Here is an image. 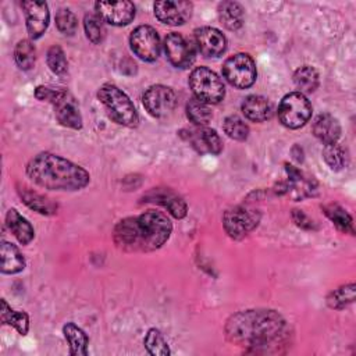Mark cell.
Segmentation results:
<instances>
[{
	"label": "cell",
	"instance_id": "34",
	"mask_svg": "<svg viewBox=\"0 0 356 356\" xmlns=\"http://www.w3.org/2000/svg\"><path fill=\"white\" fill-rule=\"evenodd\" d=\"M323 159L330 165V168L335 171L342 170L348 163L346 150L338 143L325 145V147L323 149Z\"/></svg>",
	"mask_w": 356,
	"mask_h": 356
},
{
	"label": "cell",
	"instance_id": "4",
	"mask_svg": "<svg viewBox=\"0 0 356 356\" xmlns=\"http://www.w3.org/2000/svg\"><path fill=\"white\" fill-rule=\"evenodd\" d=\"M35 97L53 104L54 115L61 125L72 129L82 128V117L78 103L75 97L65 89L40 85L35 89Z\"/></svg>",
	"mask_w": 356,
	"mask_h": 356
},
{
	"label": "cell",
	"instance_id": "32",
	"mask_svg": "<svg viewBox=\"0 0 356 356\" xmlns=\"http://www.w3.org/2000/svg\"><path fill=\"white\" fill-rule=\"evenodd\" d=\"M355 300V284H346L334 289L327 296V303L331 309H343Z\"/></svg>",
	"mask_w": 356,
	"mask_h": 356
},
{
	"label": "cell",
	"instance_id": "29",
	"mask_svg": "<svg viewBox=\"0 0 356 356\" xmlns=\"http://www.w3.org/2000/svg\"><path fill=\"white\" fill-rule=\"evenodd\" d=\"M293 82L300 93H312L318 86V72L312 65H303L295 71Z\"/></svg>",
	"mask_w": 356,
	"mask_h": 356
},
{
	"label": "cell",
	"instance_id": "9",
	"mask_svg": "<svg viewBox=\"0 0 356 356\" xmlns=\"http://www.w3.org/2000/svg\"><path fill=\"white\" fill-rule=\"evenodd\" d=\"M259 218L260 216L257 210L248 209L245 206H236L224 213L222 224L225 232L231 238L241 239L257 225Z\"/></svg>",
	"mask_w": 356,
	"mask_h": 356
},
{
	"label": "cell",
	"instance_id": "36",
	"mask_svg": "<svg viewBox=\"0 0 356 356\" xmlns=\"http://www.w3.org/2000/svg\"><path fill=\"white\" fill-rule=\"evenodd\" d=\"M224 132L235 140H245L249 135L248 124L238 115H229L224 120Z\"/></svg>",
	"mask_w": 356,
	"mask_h": 356
},
{
	"label": "cell",
	"instance_id": "1",
	"mask_svg": "<svg viewBox=\"0 0 356 356\" xmlns=\"http://www.w3.org/2000/svg\"><path fill=\"white\" fill-rule=\"evenodd\" d=\"M172 224L168 217L156 210H147L117 222L113 231L114 242L128 252H152L161 248L170 238Z\"/></svg>",
	"mask_w": 356,
	"mask_h": 356
},
{
	"label": "cell",
	"instance_id": "14",
	"mask_svg": "<svg viewBox=\"0 0 356 356\" xmlns=\"http://www.w3.org/2000/svg\"><path fill=\"white\" fill-rule=\"evenodd\" d=\"M95 8L103 21L115 26L128 25L135 17V6L131 1H97Z\"/></svg>",
	"mask_w": 356,
	"mask_h": 356
},
{
	"label": "cell",
	"instance_id": "17",
	"mask_svg": "<svg viewBox=\"0 0 356 356\" xmlns=\"http://www.w3.org/2000/svg\"><path fill=\"white\" fill-rule=\"evenodd\" d=\"M188 140L193 146L195 150L199 153H210V154H218L222 149L221 139L217 135L214 129L199 127L195 129H189L186 134Z\"/></svg>",
	"mask_w": 356,
	"mask_h": 356
},
{
	"label": "cell",
	"instance_id": "3",
	"mask_svg": "<svg viewBox=\"0 0 356 356\" xmlns=\"http://www.w3.org/2000/svg\"><path fill=\"white\" fill-rule=\"evenodd\" d=\"M26 175L49 191H79L89 184L90 175L81 165L53 153H39L26 164Z\"/></svg>",
	"mask_w": 356,
	"mask_h": 356
},
{
	"label": "cell",
	"instance_id": "19",
	"mask_svg": "<svg viewBox=\"0 0 356 356\" xmlns=\"http://www.w3.org/2000/svg\"><path fill=\"white\" fill-rule=\"evenodd\" d=\"M288 182H285L286 192H291L295 199H303L306 196H312L313 191H316V182L313 178L306 177L302 171L295 168L293 165L286 164Z\"/></svg>",
	"mask_w": 356,
	"mask_h": 356
},
{
	"label": "cell",
	"instance_id": "28",
	"mask_svg": "<svg viewBox=\"0 0 356 356\" xmlns=\"http://www.w3.org/2000/svg\"><path fill=\"white\" fill-rule=\"evenodd\" d=\"M1 323L13 325L21 335H25L29 330V317L24 312H15L13 310L7 302L1 300V312H0Z\"/></svg>",
	"mask_w": 356,
	"mask_h": 356
},
{
	"label": "cell",
	"instance_id": "20",
	"mask_svg": "<svg viewBox=\"0 0 356 356\" xmlns=\"http://www.w3.org/2000/svg\"><path fill=\"white\" fill-rule=\"evenodd\" d=\"M313 134L324 145L337 143L341 136L339 121L331 114H320L313 121Z\"/></svg>",
	"mask_w": 356,
	"mask_h": 356
},
{
	"label": "cell",
	"instance_id": "24",
	"mask_svg": "<svg viewBox=\"0 0 356 356\" xmlns=\"http://www.w3.org/2000/svg\"><path fill=\"white\" fill-rule=\"evenodd\" d=\"M18 195L21 196V199L29 209H32L40 214L50 216V214H54L57 210V206L50 199H47L46 196H43L26 186H19Z\"/></svg>",
	"mask_w": 356,
	"mask_h": 356
},
{
	"label": "cell",
	"instance_id": "2",
	"mask_svg": "<svg viewBox=\"0 0 356 356\" xmlns=\"http://www.w3.org/2000/svg\"><path fill=\"white\" fill-rule=\"evenodd\" d=\"M285 332V320L274 310L239 312L227 321V338L249 348H267L281 341Z\"/></svg>",
	"mask_w": 356,
	"mask_h": 356
},
{
	"label": "cell",
	"instance_id": "27",
	"mask_svg": "<svg viewBox=\"0 0 356 356\" xmlns=\"http://www.w3.org/2000/svg\"><path fill=\"white\" fill-rule=\"evenodd\" d=\"M323 210L325 213V216L332 221V224L345 234H353V222H352V217L349 216V213L341 207L339 204L335 203H330L323 206Z\"/></svg>",
	"mask_w": 356,
	"mask_h": 356
},
{
	"label": "cell",
	"instance_id": "15",
	"mask_svg": "<svg viewBox=\"0 0 356 356\" xmlns=\"http://www.w3.org/2000/svg\"><path fill=\"white\" fill-rule=\"evenodd\" d=\"M21 7L26 17V29L31 39L40 38L49 25V7L44 1H22Z\"/></svg>",
	"mask_w": 356,
	"mask_h": 356
},
{
	"label": "cell",
	"instance_id": "8",
	"mask_svg": "<svg viewBox=\"0 0 356 356\" xmlns=\"http://www.w3.org/2000/svg\"><path fill=\"white\" fill-rule=\"evenodd\" d=\"M222 75L234 88H249L256 81L254 61L246 53H236L225 60L222 65Z\"/></svg>",
	"mask_w": 356,
	"mask_h": 356
},
{
	"label": "cell",
	"instance_id": "30",
	"mask_svg": "<svg viewBox=\"0 0 356 356\" xmlns=\"http://www.w3.org/2000/svg\"><path fill=\"white\" fill-rule=\"evenodd\" d=\"M35 57H36V50L31 40L22 39L17 43L14 49V58L17 65L21 70H31L35 64Z\"/></svg>",
	"mask_w": 356,
	"mask_h": 356
},
{
	"label": "cell",
	"instance_id": "7",
	"mask_svg": "<svg viewBox=\"0 0 356 356\" xmlns=\"http://www.w3.org/2000/svg\"><path fill=\"white\" fill-rule=\"evenodd\" d=\"M312 115V104L300 92H292L282 97L278 106V117L282 125L291 129L303 127Z\"/></svg>",
	"mask_w": 356,
	"mask_h": 356
},
{
	"label": "cell",
	"instance_id": "13",
	"mask_svg": "<svg viewBox=\"0 0 356 356\" xmlns=\"http://www.w3.org/2000/svg\"><path fill=\"white\" fill-rule=\"evenodd\" d=\"M153 8L156 18L167 25H182L192 14V3L184 0L156 1Z\"/></svg>",
	"mask_w": 356,
	"mask_h": 356
},
{
	"label": "cell",
	"instance_id": "10",
	"mask_svg": "<svg viewBox=\"0 0 356 356\" xmlns=\"http://www.w3.org/2000/svg\"><path fill=\"white\" fill-rule=\"evenodd\" d=\"M142 103L147 113L156 118H164L172 113L177 104L175 92L164 85H153L146 89Z\"/></svg>",
	"mask_w": 356,
	"mask_h": 356
},
{
	"label": "cell",
	"instance_id": "26",
	"mask_svg": "<svg viewBox=\"0 0 356 356\" xmlns=\"http://www.w3.org/2000/svg\"><path fill=\"white\" fill-rule=\"evenodd\" d=\"M218 18L225 28L236 31L243 25V10L236 1H222L218 6Z\"/></svg>",
	"mask_w": 356,
	"mask_h": 356
},
{
	"label": "cell",
	"instance_id": "39",
	"mask_svg": "<svg viewBox=\"0 0 356 356\" xmlns=\"http://www.w3.org/2000/svg\"><path fill=\"white\" fill-rule=\"evenodd\" d=\"M292 217H293V221L296 222V225H299L300 228H305V229L313 228V221L302 210H293Z\"/></svg>",
	"mask_w": 356,
	"mask_h": 356
},
{
	"label": "cell",
	"instance_id": "11",
	"mask_svg": "<svg viewBox=\"0 0 356 356\" xmlns=\"http://www.w3.org/2000/svg\"><path fill=\"white\" fill-rule=\"evenodd\" d=\"M132 51L145 61H154L160 54V38L149 25L135 28L129 36Z\"/></svg>",
	"mask_w": 356,
	"mask_h": 356
},
{
	"label": "cell",
	"instance_id": "6",
	"mask_svg": "<svg viewBox=\"0 0 356 356\" xmlns=\"http://www.w3.org/2000/svg\"><path fill=\"white\" fill-rule=\"evenodd\" d=\"M189 86L195 97L207 104L220 103L225 93L222 81L207 67H197L191 72Z\"/></svg>",
	"mask_w": 356,
	"mask_h": 356
},
{
	"label": "cell",
	"instance_id": "25",
	"mask_svg": "<svg viewBox=\"0 0 356 356\" xmlns=\"http://www.w3.org/2000/svg\"><path fill=\"white\" fill-rule=\"evenodd\" d=\"M1 254V271L6 274H15L24 270L25 267V259L18 250L17 246H14L10 242L3 241L0 248Z\"/></svg>",
	"mask_w": 356,
	"mask_h": 356
},
{
	"label": "cell",
	"instance_id": "18",
	"mask_svg": "<svg viewBox=\"0 0 356 356\" xmlns=\"http://www.w3.org/2000/svg\"><path fill=\"white\" fill-rule=\"evenodd\" d=\"M146 199H149V202H156V203L161 204L175 218H184L186 216L188 207H186L185 200L179 195H177L175 192H172L170 189L152 191L146 196Z\"/></svg>",
	"mask_w": 356,
	"mask_h": 356
},
{
	"label": "cell",
	"instance_id": "38",
	"mask_svg": "<svg viewBox=\"0 0 356 356\" xmlns=\"http://www.w3.org/2000/svg\"><path fill=\"white\" fill-rule=\"evenodd\" d=\"M47 65L57 75H61L67 71L68 63H67L65 54L60 46H51L47 50Z\"/></svg>",
	"mask_w": 356,
	"mask_h": 356
},
{
	"label": "cell",
	"instance_id": "16",
	"mask_svg": "<svg viewBox=\"0 0 356 356\" xmlns=\"http://www.w3.org/2000/svg\"><path fill=\"white\" fill-rule=\"evenodd\" d=\"M195 42L199 51L206 57H217L227 47L225 36L216 28L202 26L195 31Z\"/></svg>",
	"mask_w": 356,
	"mask_h": 356
},
{
	"label": "cell",
	"instance_id": "33",
	"mask_svg": "<svg viewBox=\"0 0 356 356\" xmlns=\"http://www.w3.org/2000/svg\"><path fill=\"white\" fill-rule=\"evenodd\" d=\"M83 28H85V33L86 38L97 44L102 43L104 36H106V29L103 25V19L95 13V14H86L83 18Z\"/></svg>",
	"mask_w": 356,
	"mask_h": 356
},
{
	"label": "cell",
	"instance_id": "22",
	"mask_svg": "<svg viewBox=\"0 0 356 356\" xmlns=\"http://www.w3.org/2000/svg\"><path fill=\"white\" fill-rule=\"evenodd\" d=\"M6 224L8 229L13 232V235L22 245H28L35 236V231L31 222L24 216H21L15 209H10L7 211Z\"/></svg>",
	"mask_w": 356,
	"mask_h": 356
},
{
	"label": "cell",
	"instance_id": "5",
	"mask_svg": "<svg viewBox=\"0 0 356 356\" xmlns=\"http://www.w3.org/2000/svg\"><path fill=\"white\" fill-rule=\"evenodd\" d=\"M97 97L104 106L108 117L124 127H136L139 117L131 99L115 85L106 83L97 90Z\"/></svg>",
	"mask_w": 356,
	"mask_h": 356
},
{
	"label": "cell",
	"instance_id": "23",
	"mask_svg": "<svg viewBox=\"0 0 356 356\" xmlns=\"http://www.w3.org/2000/svg\"><path fill=\"white\" fill-rule=\"evenodd\" d=\"M63 332H64L65 341L68 342L71 355H74V356L88 355L89 338H88V335L85 334V331L82 328H79L74 323H67L63 327Z\"/></svg>",
	"mask_w": 356,
	"mask_h": 356
},
{
	"label": "cell",
	"instance_id": "37",
	"mask_svg": "<svg viewBox=\"0 0 356 356\" xmlns=\"http://www.w3.org/2000/svg\"><path fill=\"white\" fill-rule=\"evenodd\" d=\"M56 25L57 29L64 35H74L78 26V21L74 15V13L68 8H61L56 14Z\"/></svg>",
	"mask_w": 356,
	"mask_h": 356
},
{
	"label": "cell",
	"instance_id": "12",
	"mask_svg": "<svg viewBox=\"0 0 356 356\" xmlns=\"http://www.w3.org/2000/svg\"><path fill=\"white\" fill-rule=\"evenodd\" d=\"M164 50L170 63L178 68H186L195 61V49L182 35L171 32L164 39Z\"/></svg>",
	"mask_w": 356,
	"mask_h": 356
},
{
	"label": "cell",
	"instance_id": "35",
	"mask_svg": "<svg viewBox=\"0 0 356 356\" xmlns=\"http://www.w3.org/2000/svg\"><path fill=\"white\" fill-rule=\"evenodd\" d=\"M143 343H145V348L147 349V352L153 356H167V355H170V349H168V345H167L164 337L156 328H152V330L147 331Z\"/></svg>",
	"mask_w": 356,
	"mask_h": 356
},
{
	"label": "cell",
	"instance_id": "21",
	"mask_svg": "<svg viewBox=\"0 0 356 356\" xmlns=\"http://www.w3.org/2000/svg\"><path fill=\"white\" fill-rule=\"evenodd\" d=\"M242 111L246 118L254 122H261L271 118L273 106L268 99L259 95H250L243 100Z\"/></svg>",
	"mask_w": 356,
	"mask_h": 356
},
{
	"label": "cell",
	"instance_id": "31",
	"mask_svg": "<svg viewBox=\"0 0 356 356\" xmlns=\"http://www.w3.org/2000/svg\"><path fill=\"white\" fill-rule=\"evenodd\" d=\"M186 115L193 124L203 127L210 121L211 111H210L207 103H204L196 97H192V99H189V102L186 104Z\"/></svg>",
	"mask_w": 356,
	"mask_h": 356
}]
</instances>
